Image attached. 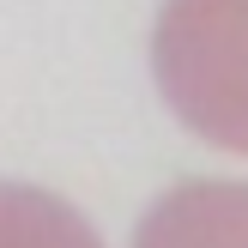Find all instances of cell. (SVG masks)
I'll use <instances>...</instances> for the list:
<instances>
[{
    "mask_svg": "<svg viewBox=\"0 0 248 248\" xmlns=\"http://www.w3.org/2000/svg\"><path fill=\"white\" fill-rule=\"evenodd\" d=\"M152 73L206 145L248 152V0H164Z\"/></svg>",
    "mask_w": 248,
    "mask_h": 248,
    "instance_id": "6da1fadb",
    "label": "cell"
},
{
    "mask_svg": "<svg viewBox=\"0 0 248 248\" xmlns=\"http://www.w3.org/2000/svg\"><path fill=\"white\" fill-rule=\"evenodd\" d=\"M133 248H248V182H182L133 230Z\"/></svg>",
    "mask_w": 248,
    "mask_h": 248,
    "instance_id": "7a4b0ae2",
    "label": "cell"
},
{
    "mask_svg": "<svg viewBox=\"0 0 248 248\" xmlns=\"http://www.w3.org/2000/svg\"><path fill=\"white\" fill-rule=\"evenodd\" d=\"M0 248H103L61 194L0 182Z\"/></svg>",
    "mask_w": 248,
    "mask_h": 248,
    "instance_id": "3957f363",
    "label": "cell"
}]
</instances>
